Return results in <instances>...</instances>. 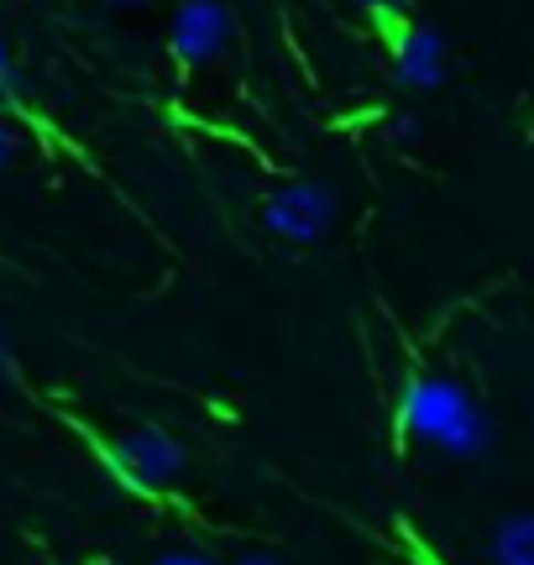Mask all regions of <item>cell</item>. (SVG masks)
<instances>
[{
  "mask_svg": "<svg viewBox=\"0 0 534 565\" xmlns=\"http://www.w3.org/2000/svg\"><path fill=\"white\" fill-rule=\"evenodd\" d=\"M398 429L404 440H419L451 456V461H477L488 450V414L472 393L451 377H435V372H419L409 377L404 398H398Z\"/></svg>",
  "mask_w": 534,
  "mask_h": 565,
  "instance_id": "1",
  "label": "cell"
},
{
  "mask_svg": "<svg viewBox=\"0 0 534 565\" xmlns=\"http://www.w3.org/2000/svg\"><path fill=\"white\" fill-rule=\"evenodd\" d=\"M330 225H335V189L320 179L288 183V189H278L263 204V231L278 236V242L309 246V242H320Z\"/></svg>",
  "mask_w": 534,
  "mask_h": 565,
  "instance_id": "2",
  "label": "cell"
},
{
  "mask_svg": "<svg viewBox=\"0 0 534 565\" xmlns=\"http://www.w3.org/2000/svg\"><path fill=\"white\" fill-rule=\"evenodd\" d=\"M383 38H388V63H393V84L398 89H435V84L446 79V47L435 38L430 26H419V21H404L393 17L383 21Z\"/></svg>",
  "mask_w": 534,
  "mask_h": 565,
  "instance_id": "3",
  "label": "cell"
},
{
  "mask_svg": "<svg viewBox=\"0 0 534 565\" xmlns=\"http://www.w3.org/2000/svg\"><path fill=\"white\" fill-rule=\"evenodd\" d=\"M231 42V11L221 0H184L173 11V26H168V47L184 68H205L226 53Z\"/></svg>",
  "mask_w": 534,
  "mask_h": 565,
  "instance_id": "4",
  "label": "cell"
},
{
  "mask_svg": "<svg viewBox=\"0 0 534 565\" xmlns=\"http://www.w3.org/2000/svg\"><path fill=\"white\" fill-rule=\"evenodd\" d=\"M116 466H121V477L131 487L158 492V487L184 477V445L173 440V435H163V429H131L116 445Z\"/></svg>",
  "mask_w": 534,
  "mask_h": 565,
  "instance_id": "5",
  "label": "cell"
},
{
  "mask_svg": "<svg viewBox=\"0 0 534 565\" xmlns=\"http://www.w3.org/2000/svg\"><path fill=\"white\" fill-rule=\"evenodd\" d=\"M493 565H534V513H509L493 529Z\"/></svg>",
  "mask_w": 534,
  "mask_h": 565,
  "instance_id": "6",
  "label": "cell"
},
{
  "mask_svg": "<svg viewBox=\"0 0 534 565\" xmlns=\"http://www.w3.org/2000/svg\"><path fill=\"white\" fill-rule=\"evenodd\" d=\"M362 6H367V11H372V17H377V21L404 17V0H362Z\"/></svg>",
  "mask_w": 534,
  "mask_h": 565,
  "instance_id": "7",
  "label": "cell"
},
{
  "mask_svg": "<svg viewBox=\"0 0 534 565\" xmlns=\"http://www.w3.org/2000/svg\"><path fill=\"white\" fill-rule=\"evenodd\" d=\"M152 565H215L210 555H194V550H173V555H163V561H152Z\"/></svg>",
  "mask_w": 534,
  "mask_h": 565,
  "instance_id": "8",
  "label": "cell"
},
{
  "mask_svg": "<svg viewBox=\"0 0 534 565\" xmlns=\"http://www.w3.org/2000/svg\"><path fill=\"white\" fill-rule=\"evenodd\" d=\"M11 89H17V68H11V53L0 42V95H11Z\"/></svg>",
  "mask_w": 534,
  "mask_h": 565,
  "instance_id": "9",
  "label": "cell"
},
{
  "mask_svg": "<svg viewBox=\"0 0 534 565\" xmlns=\"http://www.w3.org/2000/svg\"><path fill=\"white\" fill-rule=\"evenodd\" d=\"M11 158H17V131H11V126H0V168H6Z\"/></svg>",
  "mask_w": 534,
  "mask_h": 565,
  "instance_id": "10",
  "label": "cell"
},
{
  "mask_svg": "<svg viewBox=\"0 0 534 565\" xmlns=\"http://www.w3.org/2000/svg\"><path fill=\"white\" fill-rule=\"evenodd\" d=\"M393 137H398V141H414V137H419V121H414V116H409V121H398V126H393Z\"/></svg>",
  "mask_w": 534,
  "mask_h": 565,
  "instance_id": "11",
  "label": "cell"
},
{
  "mask_svg": "<svg viewBox=\"0 0 534 565\" xmlns=\"http://www.w3.org/2000/svg\"><path fill=\"white\" fill-rule=\"evenodd\" d=\"M236 565H284V561H273V555H242Z\"/></svg>",
  "mask_w": 534,
  "mask_h": 565,
  "instance_id": "12",
  "label": "cell"
},
{
  "mask_svg": "<svg viewBox=\"0 0 534 565\" xmlns=\"http://www.w3.org/2000/svg\"><path fill=\"white\" fill-rule=\"evenodd\" d=\"M6 366H11V351H6V341H0V372H6Z\"/></svg>",
  "mask_w": 534,
  "mask_h": 565,
  "instance_id": "13",
  "label": "cell"
},
{
  "mask_svg": "<svg viewBox=\"0 0 534 565\" xmlns=\"http://www.w3.org/2000/svg\"><path fill=\"white\" fill-rule=\"evenodd\" d=\"M110 6H137V0H110Z\"/></svg>",
  "mask_w": 534,
  "mask_h": 565,
  "instance_id": "14",
  "label": "cell"
}]
</instances>
